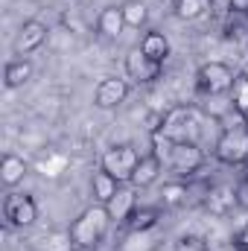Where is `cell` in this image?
Wrapping results in <instances>:
<instances>
[{"label": "cell", "instance_id": "1", "mask_svg": "<svg viewBox=\"0 0 248 251\" xmlns=\"http://www.w3.org/2000/svg\"><path fill=\"white\" fill-rule=\"evenodd\" d=\"M111 225V216H108V207L105 204H91L85 207L73 222H70V251H97L105 231Z\"/></svg>", "mask_w": 248, "mask_h": 251}, {"label": "cell", "instance_id": "2", "mask_svg": "<svg viewBox=\"0 0 248 251\" xmlns=\"http://www.w3.org/2000/svg\"><path fill=\"white\" fill-rule=\"evenodd\" d=\"M216 161L228 164V167H237V164H246L248 161V128L246 126H231L219 134L216 140V149H213Z\"/></svg>", "mask_w": 248, "mask_h": 251}, {"label": "cell", "instance_id": "3", "mask_svg": "<svg viewBox=\"0 0 248 251\" xmlns=\"http://www.w3.org/2000/svg\"><path fill=\"white\" fill-rule=\"evenodd\" d=\"M137 161H140V152L131 146V143H117L111 146L105 155H102V170L111 173L120 184H131V176L137 170Z\"/></svg>", "mask_w": 248, "mask_h": 251}, {"label": "cell", "instance_id": "4", "mask_svg": "<svg viewBox=\"0 0 248 251\" xmlns=\"http://www.w3.org/2000/svg\"><path fill=\"white\" fill-rule=\"evenodd\" d=\"M234 85H237L234 70L225 62H204L198 67V88L207 97H228Z\"/></svg>", "mask_w": 248, "mask_h": 251}, {"label": "cell", "instance_id": "5", "mask_svg": "<svg viewBox=\"0 0 248 251\" xmlns=\"http://www.w3.org/2000/svg\"><path fill=\"white\" fill-rule=\"evenodd\" d=\"M167 164L175 170L178 178H187V176H193V173H198L204 167V152H201V146L196 140H173Z\"/></svg>", "mask_w": 248, "mask_h": 251}, {"label": "cell", "instance_id": "6", "mask_svg": "<svg viewBox=\"0 0 248 251\" xmlns=\"http://www.w3.org/2000/svg\"><path fill=\"white\" fill-rule=\"evenodd\" d=\"M3 216L12 228H29L38 219V204L26 193H9L3 199Z\"/></svg>", "mask_w": 248, "mask_h": 251}, {"label": "cell", "instance_id": "7", "mask_svg": "<svg viewBox=\"0 0 248 251\" xmlns=\"http://www.w3.org/2000/svg\"><path fill=\"white\" fill-rule=\"evenodd\" d=\"M128 79H117V76H105L99 79V85L94 88V105L102 108V111H111V108H120L125 100H128Z\"/></svg>", "mask_w": 248, "mask_h": 251}, {"label": "cell", "instance_id": "8", "mask_svg": "<svg viewBox=\"0 0 248 251\" xmlns=\"http://www.w3.org/2000/svg\"><path fill=\"white\" fill-rule=\"evenodd\" d=\"M47 35H50V29H47V24H41V21H24L21 24V29H18V35H15V56L18 59H26L29 53H35V50H41L44 44H47Z\"/></svg>", "mask_w": 248, "mask_h": 251}, {"label": "cell", "instance_id": "9", "mask_svg": "<svg viewBox=\"0 0 248 251\" xmlns=\"http://www.w3.org/2000/svg\"><path fill=\"white\" fill-rule=\"evenodd\" d=\"M161 70H164V64L155 62V59H149L140 47H134V50H128V56H125V73H128V79H134V82H155V79H161Z\"/></svg>", "mask_w": 248, "mask_h": 251}, {"label": "cell", "instance_id": "10", "mask_svg": "<svg viewBox=\"0 0 248 251\" xmlns=\"http://www.w3.org/2000/svg\"><path fill=\"white\" fill-rule=\"evenodd\" d=\"M105 207H108L111 222H125L134 213V207H137V187L134 184H120V190L114 193V199Z\"/></svg>", "mask_w": 248, "mask_h": 251}, {"label": "cell", "instance_id": "11", "mask_svg": "<svg viewBox=\"0 0 248 251\" xmlns=\"http://www.w3.org/2000/svg\"><path fill=\"white\" fill-rule=\"evenodd\" d=\"M161 173H164V161H161L155 152H146V155H140V161H137V170H134V176H131V184L137 190H146L161 178Z\"/></svg>", "mask_w": 248, "mask_h": 251}, {"label": "cell", "instance_id": "12", "mask_svg": "<svg viewBox=\"0 0 248 251\" xmlns=\"http://www.w3.org/2000/svg\"><path fill=\"white\" fill-rule=\"evenodd\" d=\"M24 176H26V161L21 155H15V152H6L0 158V181H3V187L15 190L24 181Z\"/></svg>", "mask_w": 248, "mask_h": 251}, {"label": "cell", "instance_id": "13", "mask_svg": "<svg viewBox=\"0 0 248 251\" xmlns=\"http://www.w3.org/2000/svg\"><path fill=\"white\" fill-rule=\"evenodd\" d=\"M97 29L105 38H120L125 29V18H123V6H105L97 18Z\"/></svg>", "mask_w": 248, "mask_h": 251}, {"label": "cell", "instance_id": "14", "mask_svg": "<svg viewBox=\"0 0 248 251\" xmlns=\"http://www.w3.org/2000/svg\"><path fill=\"white\" fill-rule=\"evenodd\" d=\"M149 59H155V62H167L170 59V38L164 35V32H158V29H149L143 38H140V44H137Z\"/></svg>", "mask_w": 248, "mask_h": 251}, {"label": "cell", "instance_id": "15", "mask_svg": "<svg viewBox=\"0 0 248 251\" xmlns=\"http://www.w3.org/2000/svg\"><path fill=\"white\" fill-rule=\"evenodd\" d=\"M120 190V181L111 176V173H105L102 167L94 173V178H91V193H94V199H97V204H108L111 199H114V193Z\"/></svg>", "mask_w": 248, "mask_h": 251}, {"label": "cell", "instance_id": "16", "mask_svg": "<svg viewBox=\"0 0 248 251\" xmlns=\"http://www.w3.org/2000/svg\"><path fill=\"white\" fill-rule=\"evenodd\" d=\"M29 79H32V62L29 59H12V62L6 64V70H3V85L9 91L26 85Z\"/></svg>", "mask_w": 248, "mask_h": 251}, {"label": "cell", "instance_id": "17", "mask_svg": "<svg viewBox=\"0 0 248 251\" xmlns=\"http://www.w3.org/2000/svg\"><path fill=\"white\" fill-rule=\"evenodd\" d=\"M158 249V231H128L120 243V251H155Z\"/></svg>", "mask_w": 248, "mask_h": 251}, {"label": "cell", "instance_id": "18", "mask_svg": "<svg viewBox=\"0 0 248 251\" xmlns=\"http://www.w3.org/2000/svg\"><path fill=\"white\" fill-rule=\"evenodd\" d=\"M158 219H161V207H134L125 225L128 231H149V228H158Z\"/></svg>", "mask_w": 248, "mask_h": 251}, {"label": "cell", "instance_id": "19", "mask_svg": "<svg viewBox=\"0 0 248 251\" xmlns=\"http://www.w3.org/2000/svg\"><path fill=\"white\" fill-rule=\"evenodd\" d=\"M146 15H149V12H146V6H143L140 0H125V3H123L125 26H134V29H137V26H143V24H146Z\"/></svg>", "mask_w": 248, "mask_h": 251}, {"label": "cell", "instance_id": "20", "mask_svg": "<svg viewBox=\"0 0 248 251\" xmlns=\"http://www.w3.org/2000/svg\"><path fill=\"white\" fill-rule=\"evenodd\" d=\"M164 204L167 207H178V204H184L187 201V184L184 181H170V184H164Z\"/></svg>", "mask_w": 248, "mask_h": 251}, {"label": "cell", "instance_id": "21", "mask_svg": "<svg viewBox=\"0 0 248 251\" xmlns=\"http://www.w3.org/2000/svg\"><path fill=\"white\" fill-rule=\"evenodd\" d=\"M204 0H175V15L181 21H196L201 12H204Z\"/></svg>", "mask_w": 248, "mask_h": 251}, {"label": "cell", "instance_id": "22", "mask_svg": "<svg viewBox=\"0 0 248 251\" xmlns=\"http://www.w3.org/2000/svg\"><path fill=\"white\" fill-rule=\"evenodd\" d=\"M173 251H210L207 249V240L204 237H196V234H184L175 240Z\"/></svg>", "mask_w": 248, "mask_h": 251}, {"label": "cell", "instance_id": "23", "mask_svg": "<svg viewBox=\"0 0 248 251\" xmlns=\"http://www.w3.org/2000/svg\"><path fill=\"white\" fill-rule=\"evenodd\" d=\"M237 249L248 251V225H243V228H240V234H237Z\"/></svg>", "mask_w": 248, "mask_h": 251}, {"label": "cell", "instance_id": "24", "mask_svg": "<svg viewBox=\"0 0 248 251\" xmlns=\"http://www.w3.org/2000/svg\"><path fill=\"white\" fill-rule=\"evenodd\" d=\"M231 9H240V12H246V9H248V0H231Z\"/></svg>", "mask_w": 248, "mask_h": 251}]
</instances>
